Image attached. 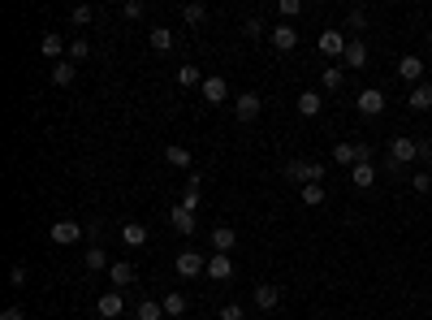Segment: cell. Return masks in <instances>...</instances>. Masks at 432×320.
<instances>
[{
	"label": "cell",
	"mask_w": 432,
	"mask_h": 320,
	"mask_svg": "<svg viewBox=\"0 0 432 320\" xmlns=\"http://www.w3.org/2000/svg\"><path fill=\"white\" fill-rule=\"evenodd\" d=\"M411 160H420V139H407V134L389 139V160H385V169H389V173H402Z\"/></svg>",
	"instance_id": "obj_1"
},
{
	"label": "cell",
	"mask_w": 432,
	"mask_h": 320,
	"mask_svg": "<svg viewBox=\"0 0 432 320\" xmlns=\"http://www.w3.org/2000/svg\"><path fill=\"white\" fill-rule=\"evenodd\" d=\"M285 178H290L294 186L325 182V165H316V160H290V165H285Z\"/></svg>",
	"instance_id": "obj_2"
},
{
	"label": "cell",
	"mask_w": 432,
	"mask_h": 320,
	"mask_svg": "<svg viewBox=\"0 0 432 320\" xmlns=\"http://www.w3.org/2000/svg\"><path fill=\"white\" fill-rule=\"evenodd\" d=\"M355 108H359L363 117H380V113H385V91H380V87H367V91H359Z\"/></svg>",
	"instance_id": "obj_3"
},
{
	"label": "cell",
	"mask_w": 432,
	"mask_h": 320,
	"mask_svg": "<svg viewBox=\"0 0 432 320\" xmlns=\"http://www.w3.org/2000/svg\"><path fill=\"white\" fill-rule=\"evenodd\" d=\"M199 95H203V104H229V83L220 74H212V78H203Z\"/></svg>",
	"instance_id": "obj_4"
},
{
	"label": "cell",
	"mask_w": 432,
	"mask_h": 320,
	"mask_svg": "<svg viewBox=\"0 0 432 320\" xmlns=\"http://www.w3.org/2000/svg\"><path fill=\"white\" fill-rule=\"evenodd\" d=\"M260 108H264V100H260L255 91L234 95V117H238V121H255V117H260Z\"/></svg>",
	"instance_id": "obj_5"
},
{
	"label": "cell",
	"mask_w": 432,
	"mask_h": 320,
	"mask_svg": "<svg viewBox=\"0 0 432 320\" xmlns=\"http://www.w3.org/2000/svg\"><path fill=\"white\" fill-rule=\"evenodd\" d=\"M48 238H52V243H61V247H74L78 238H83V226H78V221H70V217H61L52 230H48Z\"/></svg>",
	"instance_id": "obj_6"
},
{
	"label": "cell",
	"mask_w": 432,
	"mask_h": 320,
	"mask_svg": "<svg viewBox=\"0 0 432 320\" xmlns=\"http://www.w3.org/2000/svg\"><path fill=\"white\" fill-rule=\"evenodd\" d=\"M268 39H273L277 52H294L298 48V30H294V22H277L273 30H268Z\"/></svg>",
	"instance_id": "obj_7"
},
{
	"label": "cell",
	"mask_w": 432,
	"mask_h": 320,
	"mask_svg": "<svg viewBox=\"0 0 432 320\" xmlns=\"http://www.w3.org/2000/svg\"><path fill=\"white\" fill-rule=\"evenodd\" d=\"M125 312V299H121V290H104L100 299H95V316H104V320H117Z\"/></svg>",
	"instance_id": "obj_8"
},
{
	"label": "cell",
	"mask_w": 432,
	"mask_h": 320,
	"mask_svg": "<svg viewBox=\"0 0 432 320\" xmlns=\"http://www.w3.org/2000/svg\"><path fill=\"white\" fill-rule=\"evenodd\" d=\"M346 48H350V39L342 35L338 26H329V30H320V52L325 57H346Z\"/></svg>",
	"instance_id": "obj_9"
},
{
	"label": "cell",
	"mask_w": 432,
	"mask_h": 320,
	"mask_svg": "<svg viewBox=\"0 0 432 320\" xmlns=\"http://www.w3.org/2000/svg\"><path fill=\"white\" fill-rule=\"evenodd\" d=\"M199 273H207V260L199 251H182L178 255V277H199Z\"/></svg>",
	"instance_id": "obj_10"
},
{
	"label": "cell",
	"mask_w": 432,
	"mask_h": 320,
	"mask_svg": "<svg viewBox=\"0 0 432 320\" xmlns=\"http://www.w3.org/2000/svg\"><path fill=\"white\" fill-rule=\"evenodd\" d=\"M195 208H186V203H178V208H173V212H169V226L173 230H178V234H195Z\"/></svg>",
	"instance_id": "obj_11"
},
{
	"label": "cell",
	"mask_w": 432,
	"mask_h": 320,
	"mask_svg": "<svg viewBox=\"0 0 432 320\" xmlns=\"http://www.w3.org/2000/svg\"><path fill=\"white\" fill-rule=\"evenodd\" d=\"M108 281H113V290H130V286L138 281V273H134V268L125 264V260H117L113 268H108Z\"/></svg>",
	"instance_id": "obj_12"
},
{
	"label": "cell",
	"mask_w": 432,
	"mask_h": 320,
	"mask_svg": "<svg viewBox=\"0 0 432 320\" xmlns=\"http://www.w3.org/2000/svg\"><path fill=\"white\" fill-rule=\"evenodd\" d=\"M207 243H212V251H216V255H229V251H234V243H238V234H234L229 226H216L212 234H207Z\"/></svg>",
	"instance_id": "obj_13"
},
{
	"label": "cell",
	"mask_w": 432,
	"mask_h": 320,
	"mask_svg": "<svg viewBox=\"0 0 432 320\" xmlns=\"http://www.w3.org/2000/svg\"><path fill=\"white\" fill-rule=\"evenodd\" d=\"M398 78H402V83H415V87H420V78H424V61H420V57H402V61H398Z\"/></svg>",
	"instance_id": "obj_14"
},
{
	"label": "cell",
	"mask_w": 432,
	"mask_h": 320,
	"mask_svg": "<svg viewBox=\"0 0 432 320\" xmlns=\"http://www.w3.org/2000/svg\"><path fill=\"white\" fill-rule=\"evenodd\" d=\"M121 243L125 247H147V226H143V221H125L121 226Z\"/></svg>",
	"instance_id": "obj_15"
},
{
	"label": "cell",
	"mask_w": 432,
	"mask_h": 320,
	"mask_svg": "<svg viewBox=\"0 0 432 320\" xmlns=\"http://www.w3.org/2000/svg\"><path fill=\"white\" fill-rule=\"evenodd\" d=\"M333 165H338V169H355L359 165V148H355V143H333Z\"/></svg>",
	"instance_id": "obj_16"
},
{
	"label": "cell",
	"mask_w": 432,
	"mask_h": 320,
	"mask_svg": "<svg viewBox=\"0 0 432 320\" xmlns=\"http://www.w3.org/2000/svg\"><path fill=\"white\" fill-rule=\"evenodd\" d=\"M277 303H281V290H277V286H255V308H260V312H273L277 308Z\"/></svg>",
	"instance_id": "obj_17"
},
{
	"label": "cell",
	"mask_w": 432,
	"mask_h": 320,
	"mask_svg": "<svg viewBox=\"0 0 432 320\" xmlns=\"http://www.w3.org/2000/svg\"><path fill=\"white\" fill-rule=\"evenodd\" d=\"M207 277L212 281H229L234 277V260L229 255H212V260H207Z\"/></svg>",
	"instance_id": "obj_18"
},
{
	"label": "cell",
	"mask_w": 432,
	"mask_h": 320,
	"mask_svg": "<svg viewBox=\"0 0 432 320\" xmlns=\"http://www.w3.org/2000/svg\"><path fill=\"white\" fill-rule=\"evenodd\" d=\"M39 52H43V57L56 66V61H61V52H65V35H52V30H48V35L39 39Z\"/></svg>",
	"instance_id": "obj_19"
},
{
	"label": "cell",
	"mask_w": 432,
	"mask_h": 320,
	"mask_svg": "<svg viewBox=\"0 0 432 320\" xmlns=\"http://www.w3.org/2000/svg\"><path fill=\"white\" fill-rule=\"evenodd\" d=\"M350 182H355L359 190H367V186L376 182V165H372V160H359V165L350 169Z\"/></svg>",
	"instance_id": "obj_20"
},
{
	"label": "cell",
	"mask_w": 432,
	"mask_h": 320,
	"mask_svg": "<svg viewBox=\"0 0 432 320\" xmlns=\"http://www.w3.org/2000/svg\"><path fill=\"white\" fill-rule=\"evenodd\" d=\"M407 104L415 108V113H428V108H432V83H420V87L407 95Z\"/></svg>",
	"instance_id": "obj_21"
},
{
	"label": "cell",
	"mask_w": 432,
	"mask_h": 320,
	"mask_svg": "<svg viewBox=\"0 0 432 320\" xmlns=\"http://www.w3.org/2000/svg\"><path fill=\"white\" fill-rule=\"evenodd\" d=\"M342 61H346L350 70H363V66H367V43H363V39H350V48H346Z\"/></svg>",
	"instance_id": "obj_22"
},
{
	"label": "cell",
	"mask_w": 432,
	"mask_h": 320,
	"mask_svg": "<svg viewBox=\"0 0 432 320\" xmlns=\"http://www.w3.org/2000/svg\"><path fill=\"white\" fill-rule=\"evenodd\" d=\"M74 74H78V70H74V61H56V66L48 70V78H52V87H70V83H74Z\"/></svg>",
	"instance_id": "obj_23"
},
{
	"label": "cell",
	"mask_w": 432,
	"mask_h": 320,
	"mask_svg": "<svg viewBox=\"0 0 432 320\" xmlns=\"http://www.w3.org/2000/svg\"><path fill=\"white\" fill-rule=\"evenodd\" d=\"M320 108H325V100H320V91H302V95H298V113H302V117H316Z\"/></svg>",
	"instance_id": "obj_24"
},
{
	"label": "cell",
	"mask_w": 432,
	"mask_h": 320,
	"mask_svg": "<svg viewBox=\"0 0 432 320\" xmlns=\"http://www.w3.org/2000/svg\"><path fill=\"white\" fill-rule=\"evenodd\" d=\"M138 320H165V303H156V299H143L138 308H134Z\"/></svg>",
	"instance_id": "obj_25"
},
{
	"label": "cell",
	"mask_w": 432,
	"mask_h": 320,
	"mask_svg": "<svg viewBox=\"0 0 432 320\" xmlns=\"http://www.w3.org/2000/svg\"><path fill=\"white\" fill-rule=\"evenodd\" d=\"M165 165H173V169H190V152L178 148V143H169V148H165Z\"/></svg>",
	"instance_id": "obj_26"
},
{
	"label": "cell",
	"mask_w": 432,
	"mask_h": 320,
	"mask_svg": "<svg viewBox=\"0 0 432 320\" xmlns=\"http://www.w3.org/2000/svg\"><path fill=\"white\" fill-rule=\"evenodd\" d=\"M87 268H91V273H108V268H113V260L104 255V247H91V251H87Z\"/></svg>",
	"instance_id": "obj_27"
},
{
	"label": "cell",
	"mask_w": 432,
	"mask_h": 320,
	"mask_svg": "<svg viewBox=\"0 0 432 320\" xmlns=\"http://www.w3.org/2000/svg\"><path fill=\"white\" fill-rule=\"evenodd\" d=\"M152 48H156V52H169V48H173V30L169 26H152Z\"/></svg>",
	"instance_id": "obj_28"
},
{
	"label": "cell",
	"mask_w": 432,
	"mask_h": 320,
	"mask_svg": "<svg viewBox=\"0 0 432 320\" xmlns=\"http://www.w3.org/2000/svg\"><path fill=\"white\" fill-rule=\"evenodd\" d=\"M342 83H346V74L338 66H329L325 74H320V87H325V91H342Z\"/></svg>",
	"instance_id": "obj_29"
},
{
	"label": "cell",
	"mask_w": 432,
	"mask_h": 320,
	"mask_svg": "<svg viewBox=\"0 0 432 320\" xmlns=\"http://www.w3.org/2000/svg\"><path fill=\"white\" fill-rule=\"evenodd\" d=\"M298 195H302V203H307V208H320V203H325V186H320V182L298 186Z\"/></svg>",
	"instance_id": "obj_30"
},
{
	"label": "cell",
	"mask_w": 432,
	"mask_h": 320,
	"mask_svg": "<svg viewBox=\"0 0 432 320\" xmlns=\"http://www.w3.org/2000/svg\"><path fill=\"white\" fill-rule=\"evenodd\" d=\"M178 83H182V87H203L199 66H178Z\"/></svg>",
	"instance_id": "obj_31"
},
{
	"label": "cell",
	"mask_w": 432,
	"mask_h": 320,
	"mask_svg": "<svg viewBox=\"0 0 432 320\" xmlns=\"http://www.w3.org/2000/svg\"><path fill=\"white\" fill-rule=\"evenodd\" d=\"M165 316H186V294H165Z\"/></svg>",
	"instance_id": "obj_32"
},
{
	"label": "cell",
	"mask_w": 432,
	"mask_h": 320,
	"mask_svg": "<svg viewBox=\"0 0 432 320\" xmlns=\"http://www.w3.org/2000/svg\"><path fill=\"white\" fill-rule=\"evenodd\" d=\"M182 18H186L190 26H199V22H207V5H182Z\"/></svg>",
	"instance_id": "obj_33"
},
{
	"label": "cell",
	"mask_w": 432,
	"mask_h": 320,
	"mask_svg": "<svg viewBox=\"0 0 432 320\" xmlns=\"http://www.w3.org/2000/svg\"><path fill=\"white\" fill-rule=\"evenodd\" d=\"M277 13H281L285 22H294L298 13H302V0H281V5H277Z\"/></svg>",
	"instance_id": "obj_34"
},
{
	"label": "cell",
	"mask_w": 432,
	"mask_h": 320,
	"mask_svg": "<svg viewBox=\"0 0 432 320\" xmlns=\"http://www.w3.org/2000/svg\"><path fill=\"white\" fill-rule=\"evenodd\" d=\"M91 57V43L87 39H70V61H87Z\"/></svg>",
	"instance_id": "obj_35"
},
{
	"label": "cell",
	"mask_w": 432,
	"mask_h": 320,
	"mask_svg": "<svg viewBox=\"0 0 432 320\" xmlns=\"http://www.w3.org/2000/svg\"><path fill=\"white\" fill-rule=\"evenodd\" d=\"M346 26H350V30H367V13H363V9H350V13H346Z\"/></svg>",
	"instance_id": "obj_36"
},
{
	"label": "cell",
	"mask_w": 432,
	"mask_h": 320,
	"mask_svg": "<svg viewBox=\"0 0 432 320\" xmlns=\"http://www.w3.org/2000/svg\"><path fill=\"white\" fill-rule=\"evenodd\" d=\"M121 18H125V22H138V18H143V5H138V0H125V5H121Z\"/></svg>",
	"instance_id": "obj_37"
},
{
	"label": "cell",
	"mask_w": 432,
	"mask_h": 320,
	"mask_svg": "<svg viewBox=\"0 0 432 320\" xmlns=\"http://www.w3.org/2000/svg\"><path fill=\"white\" fill-rule=\"evenodd\" d=\"M9 286H13V290H22V286H26V264H13L9 268Z\"/></svg>",
	"instance_id": "obj_38"
},
{
	"label": "cell",
	"mask_w": 432,
	"mask_h": 320,
	"mask_svg": "<svg viewBox=\"0 0 432 320\" xmlns=\"http://www.w3.org/2000/svg\"><path fill=\"white\" fill-rule=\"evenodd\" d=\"M70 18H74V26H87V22L95 18V9H91V5H78V9L70 13Z\"/></svg>",
	"instance_id": "obj_39"
},
{
	"label": "cell",
	"mask_w": 432,
	"mask_h": 320,
	"mask_svg": "<svg viewBox=\"0 0 432 320\" xmlns=\"http://www.w3.org/2000/svg\"><path fill=\"white\" fill-rule=\"evenodd\" d=\"M411 186L420 190V195H428V190H432V173H415V178H411Z\"/></svg>",
	"instance_id": "obj_40"
},
{
	"label": "cell",
	"mask_w": 432,
	"mask_h": 320,
	"mask_svg": "<svg viewBox=\"0 0 432 320\" xmlns=\"http://www.w3.org/2000/svg\"><path fill=\"white\" fill-rule=\"evenodd\" d=\"M247 312L243 308H238V303H225V308H220V320H243Z\"/></svg>",
	"instance_id": "obj_41"
},
{
	"label": "cell",
	"mask_w": 432,
	"mask_h": 320,
	"mask_svg": "<svg viewBox=\"0 0 432 320\" xmlns=\"http://www.w3.org/2000/svg\"><path fill=\"white\" fill-rule=\"evenodd\" d=\"M243 30H247L251 39H260V35H264V22H260V18H247V26H243Z\"/></svg>",
	"instance_id": "obj_42"
},
{
	"label": "cell",
	"mask_w": 432,
	"mask_h": 320,
	"mask_svg": "<svg viewBox=\"0 0 432 320\" xmlns=\"http://www.w3.org/2000/svg\"><path fill=\"white\" fill-rule=\"evenodd\" d=\"M0 320H26V312L18 308V303H13V308H5V312H0Z\"/></svg>",
	"instance_id": "obj_43"
},
{
	"label": "cell",
	"mask_w": 432,
	"mask_h": 320,
	"mask_svg": "<svg viewBox=\"0 0 432 320\" xmlns=\"http://www.w3.org/2000/svg\"><path fill=\"white\" fill-rule=\"evenodd\" d=\"M199 186H203V173H190V178H186V190H190V195H199Z\"/></svg>",
	"instance_id": "obj_44"
},
{
	"label": "cell",
	"mask_w": 432,
	"mask_h": 320,
	"mask_svg": "<svg viewBox=\"0 0 432 320\" xmlns=\"http://www.w3.org/2000/svg\"><path fill=\"white\" fill-rule=\"evenodd\" d=\"M420 160H424V165H432V143L428 139H420Z\"/></svg>",
	"instance_id": "obj_45"
},
{
	"label": "cell",
	"mask_w": 432,
	"mask_h": 320,
	"mask_svg": "<svg viewBox=\"0 0 432 320\" xmlns=\"http://www.w3.org/2000/svg\"><path fill=\"white\" fill-rule=\"evenodd\" d=\"M428 48H432V30H428Z\"/></svg>",
	"instance_id": "obj_46"
}]
</instances>
